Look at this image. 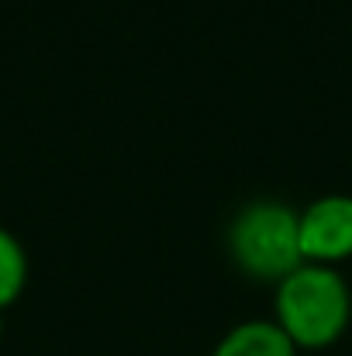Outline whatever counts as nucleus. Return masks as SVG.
Instances as JSON below:
<instances>
[{"label":"nucleus","mask_w":352,"mask_h":356,"mask_svg":"<svg viewBox=\"0 0 352 356\" xmlns=\"http://www.w3.org/2000/svg\"><path fill=\"white\" fill-rule=\"evenodd\" d=\"M352 315L346 277L328 263H301L276 284V325L301 350L332 346Z\"/></svg>","instance_id":"f257e3e1"},{"label":"nucleus","mask_w":352,"mask_h":356,"mask_svg":"<svg viewBox=\"0 0 352 356\" xmlns=\"http://www.w3.org/2000/svg\"><path fill=\"white\" fill-rule=\"evenodd\" d=\"M232 259L252 277L283 280L304 263L301 252V211L276 197L249 201L228 225Z\"/></svg>","instance_id":"f03ea898"},{"label":"nucleus","mask_w":352,"mask_h":356,"mask_svg":"<svg viewBox=\"0 0 352 356\" xmlns=\"http://www.w3.org/2000/svg\"><path fill=\"white\" fill-rule=\"evenodd\" d=\"M301 252L304 263H339L352 256V197L325 194L301 211Z\"/></svg>","instance_id":"7ed1b4c3"},{"label":"nucleus","mask_w":352,"mask_h":356,"mask_svg":"<svg viewBox=\"0 0 352 356\" xmlns=\"http://www.w3.org/2000/svg\"><path fill=\"white\" fill-rule=\"evenodd\" d=\"M211 356H297V346L276 322L249 318L228 329Z\"/></svg>","instance_id":"20e7f679"},{"label":"nucleus","mask_w":352,"mask_h":356,"mask_svg":"<svg viewBox=\"0 0 352 356\" xmlns=\"http://www.w3.org/2000/svg\"><path fill=\"white\" fill-rule=\"evenodd\" d=\"M24 277H28V256H24V245L17 242L14 232H7L0 225V308L10 305L21 287H24Z\"/></svg>","instance_id":"39448f33"},{"label":"nucleus","mask_w":352,"mask_h":356,"mask_svg":"<svg viewBox=\"0 0 352 356\" xmlns=\"http://www.w3.org/2000/svg\"><path fill=\"white\" fill-rule=\"evenodd\" d=\"M0 336H3V315H0Z\"/></svg>","instance_id":"423d86ee"}]
</instances>
